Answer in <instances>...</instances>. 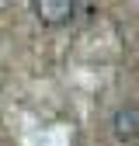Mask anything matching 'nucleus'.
Returning <instances> with one entry per match:
<instances>
[{
	"label": "nucleus",
	"mask_w": 139,
	"mask_h": 146,
	"mask_svg": "<svg viewBox=\"0 0 139 146\" xmlns=\"http://www.w3.org/2000/svg\"><path fill=\"white\" fill-rule=\"evenodd\" d=\"M77 11V0H31V14L42 28H63Z\"/></svg>",
	"instance_id": "obj_1"
},
{
	"label": "nucleus",
	"mask_w": 139,
	"mask_h": 146,
	"mask_svg": "<svg viewBox=\"0 0 139 146\" xmlns=\"http://www.w3.org/2000/svg\"><path fill=\"white\" fill-rule=\"evenodd\" d=\"M111 132H115L118 143H139V108H136V104H125V108L115 111Z\"/></svg>",
	"instance_id": "obj_2"
}]
</instances>
